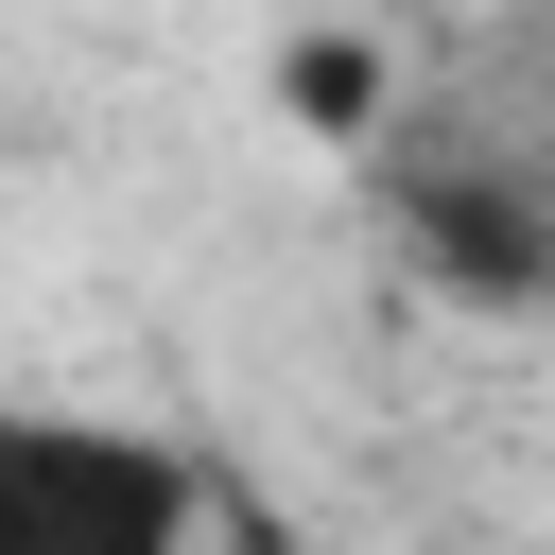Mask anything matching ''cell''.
I'll return each instance as SVG.
<instances>
[{"instance_id":"1","label":"cell","mask_w":555,"mask_h":555,"mask_svg":"<svg viewBox=\"0 0 555 555\" xmlns=\"http://www.w3.org/2000/svg\"><path fill=\"white\" fill-rule=\"evenodd\" d=\"M191 520H208V486L173 434L0 399V555H191Z\"/></svg>"},{"instance_id":"2","label":"cell","mask_w":555,"mask_h":555,"mask_svg":"<svg viewBox=\"0 0 555 555\" xmlns=\"http://www.w3.org/2000/svg\"><path fill=\"white\" fill-rule=\"evenodd\" d=\"M416 260L468 295V312H520V295H555V208L538 191H503V173H416Z\"/></svg>"},{"instance_id":"3","label":"cell","mask_w":555,"mask_h":555,"mask_svg":"<svg viewBox=\"0 0 555 555\" xmlns=\"http://www.w3.org/2000/svg\"><path fill=\"white\" fill-rule=\"evenodd\" d=\"M295 104H312V121H364V52L312 35V52H295Z\"/></svg>"}]
</instances>
